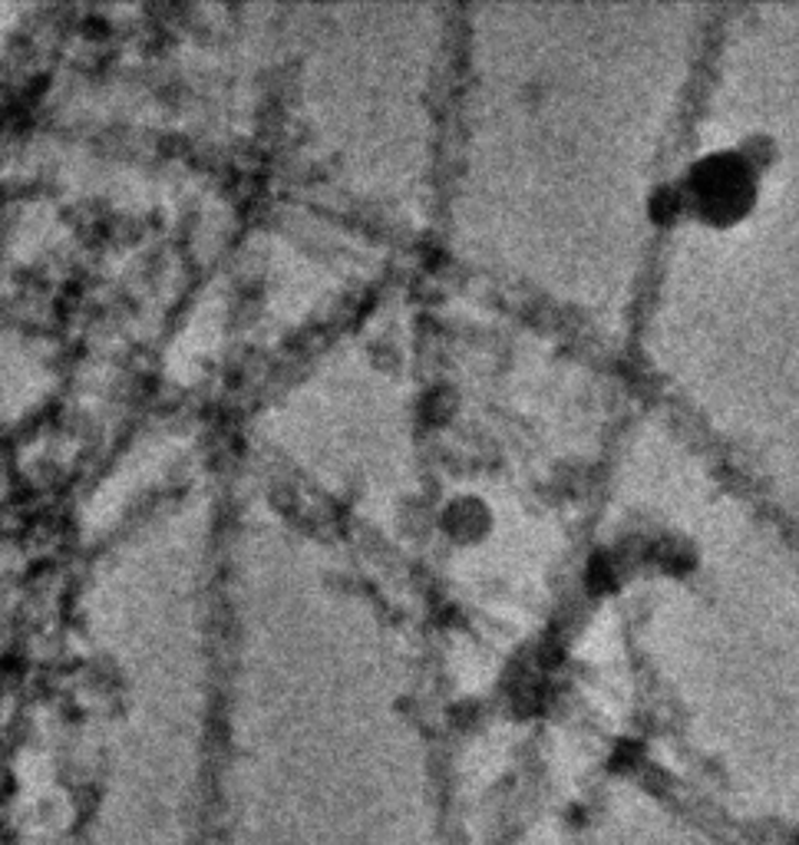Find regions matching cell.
Returning <instances> with one entry per match:
<instances>
[{"label": "cell", "mask_w": 799, "mask_h": 845, "mask_svg": "<svg viewBox=\"0 0 799 845\" xmlns=\"http://www.w3.org/2000/svg\"><path fill=\"white\" fill-rule=\"evenodd\" d=\"M443 532L459 545H476L492 532V509L479 495H456L439 512Z\"/></svg>", "instance_id": "cell-1"}]
</instances>
